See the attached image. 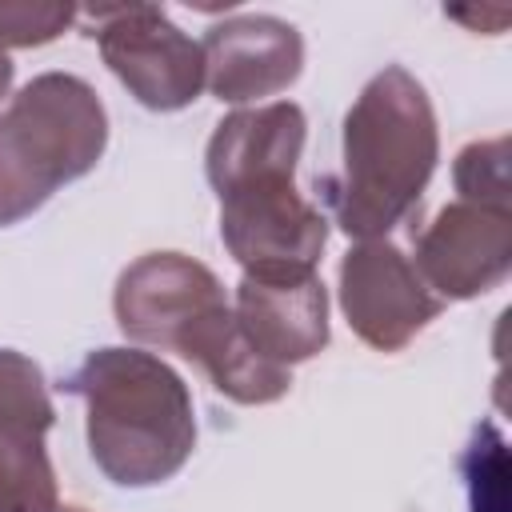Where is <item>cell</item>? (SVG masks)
<instances>
[{
    "label": "cell",
    "mask_w": 512,
    "mask_h": 512,
    "mask_svg": "<svg viewBox=\"0 0 512 512\" xmlns=\"http://www.w3.org/2000/svg\"><path fill=\"white\" fill-rule=\"evenodd\" d=\"M80 8L60 0H0V52L40 48L76 24Z\"/></svg>",
    "instance_id": "16"
},
{
    "label": "cell",
    "mask_w": 512,
    "mask_h": 512,
    "mask_svg": "<svg viewBox=\"0 0 512 512\" xmlns=\"http://www.w3.org/2000/svg\"><path fill=\"white\" fill-rule=\"evenodd\" d=\"M12 76H16V64L8 60V52H0V100L8 96V88H12Z\"/></svg>",
    "instance_id": "17"
},
{
    "label": "cell",
    "mask_w": 512,
    "mask_h": 512,
    "mask_svg": "<svg viewBox=\"0 0 512 512\" xmlns=\"http://www.w3.org/2000/svg\"><path fill=\"white\" fill-rule=\"evenodd\" d=\"M308 120L292 100L228 112L204 148V172L212 192H228L256 176H296Z\"/></svg>",
    "instance_id": "12"
},
{
    "label": "cell",
    "mask_w": 512,
    "mask_h": 512,
    "mask_svg": "<svg viewBox=\"0 0 512 512\" xmlns=\"http://www.w3.org/2000/svg\"><path fill=\"white\" fill-rule=\"evenodd\" d=\"M232 316L252 348L288 368L324 352L328 344V288L320 276L300 280H252L240 276Z\"/></svg>",
    "instance_id": "11"
},
{
    "label": "cell",
    "mask_w": 512,
    "mask_h": 512,
    "mask_svg": "<svg viewBox=\"0 0 512 512\" xmlns=\"http://www.w3.org/2000/svg\"><path fill=\"white\" fill-rule=\"evenodd\" d=\"M440 160V128L424 84L404 68H380L340 132V172L316 180L348 240H388L416 208Z\"/></svg>",
    "instance_id": "1"
},
{
    "label": "cell",
    "mask_w": 512,
    "mask_h": 512,
    "mask_svg": "<svg viewBox=\"0 0 512 512\" xmlns=\"http://www.w3.org/2000/svg\"><path fill=\"white\" fill-rule=\"evenodd\" d=\"M336 292L348 328L376 352L408 348L444 308L392 240H356L340 256Z\"/></svg>",
    "instance_id": "7"
},
{
    "label": "cell",
    "mask_w": 512,
    "mask_h": 512,
    "mask_svg": "<svg viewBox=\"0 0 512 512\" xmlns=\"http://www.w3.org/2000/svg\"><path fill=\"white\" fill-rule=\"evenodd\" d=\"M452 184L456 200H476V204H500L512 208V180H508V136L492 140H472L456 152L452 164Z\"/></svg>",
    "instance_id": "14"
},
{
    "label": "cell",
    "mask_w": 512,
    "mask_h": 512,
    "mask_svg": "<svg viewBox=\"0 0 512 512\" xmlns=\"http://www.w3.org/2000/svg\"><path fill=\"white\" fill-rule=\"evenodd\" d=\"M56 512H88V508H80V504H56Z\"/></svg>",
    "instance_id": "18"
},
{
    "label": "cell",
    "mask_w": 512,
    "mask_h": 512,
    "mask_svg": "<svg viewBox=\"0 0 512 512\" xmlns=\"http://www.w3.org/2000/svg\"><path fill=\"white\" fill-rule=\"evenodd\" d=\"M100 60L148 112H180L204 92V52L156 4L84 8Z\"/></svg>",
    "instance_id": "5"
},
{
    "label": "cell",
    "mask_w": 512,
    "mask_h": 512,
    "mask_svg": "<svg viewBox=\"0 0 512 512\" xmlns=\"http://www.w3.org/2000/svg\"><path fill=\"white\" fill-rule=\"evenodd\" d=\"M412 264L440 300H476L512 272V208L452 200L420 228Z\"/></svg>",
    "instance_id": "9"
},
{
    "label": "cell",
    "mask_w": 512,
    "mask_h": 512,
    "mask_svg": "<svg viewBox=\"0 0 512 512\" xmlns=\"http://www.w3.org/2000/svg\"><path fill=\"white\" fill-rule=\"evenodd\" d=\"M220 240L252 280L316 276L328 220L296 192V176H256L220 192Z\"/></svg>",
    "instance_id": "4"
},
{
    "label": "cell",
    "mask_w": 512,
    "mask_h": 512,
    "mask_svg": "<svg viewBox=\"0 0 512 512\" xmlns=\"http://www.w3.org/2000/svg\"><path fill=\"white\" fill-rule=\"evenodd\" d=\"M228 304L220 276L184 252H144L136 256L112 288V312L120 332L136 348L180 352L184 336Z\"/></svg>",
    "instance_id": "6"
},
{
    "label": "cell",
    "mask_w": 512,
    "mask_h": 512,
    "mask_svg": "<svg viewBox=\"0 0 512 512\" xmlns=\"http://www.w3.org/2000/svg\"><path fill=\"white\" fill-rule=\"evenodd\" d=\"M84 400L88 456L116 488L172 480L196 448V408L184 376L144 348H96L64 376Z\"/></svg>",
    "instance_id": "2"
},
{
    "label": "cell",
    "mask_w": 512,
    "mask_h": 512,
    "mask_svg": "<svg viewBox=\"0 0 512 512\" xmlns=\"http://www.w3.org/2000/svg\"><path fill=\"white\" fill-rule=\"evenodd\" d=\"M176 356H184L188 364H196L208 376V384L220 396H228L232 404H248V408L276 404L292 388V372L280 368V364H272V360H264L252 348V340L240 332V324L232 316V304H224L212 316H204L184 336V344H180Z\"/></svg>",
    "instance_id": "13"
},
{
    "label": "cell",
    "mask_w": 512,
    "mask_h": 512,
    "mask_svg": "<svg viewBox=\"0 0 512 512\" xmlns=\"http://www.w3.org/2000/svg\"><path fill=\"white\" fill-rule=\"evenodd\" d=\"M108 148V112L72 72L32 76L0 112V228L28 220Z\"/></svg>",
    "instance_id": "3"
},
{
    "label": "cell",
    "mask_w": 512,
    "mask_h": 512,
    "mask_svg": "<svg viewBox=\"0 0 512 512\" xmlns=\"http://www.w3.org/2000/svg\"><path fill=\"white\" fill-rule=\"evenodd\" d=\"M204 88L220 104H260L280 96L304 72V36L296 24L248 12L204 32Z\"/></svg>",
    "instance_id": "10"
},
{
    "label": "cell",
    "mask_w": 512,
    "mask_h": 512,
    "mask_svg": "<svg viewBox=\"0 0 512 512\" xmlns=\"http://www.w3.org/2000/svg\"><path fill=\"white\" fill-rule=\"evenodd\" d=\"M52 424L56 408L40 364L16 348H0V512H56Z\"/></svg>",
    "instance_id": "8"
},
{
    "label": "cell",
    "mask_w": 512,
    "mask_h": 512,
    "mask_svg": "<svg viewBox=\"0 0 512 512\" xmlns=\"http://www.w3.org/2000/svg\"><path fill=\"white\" fill-rule=\"evenodd\" d=\"M460 472L468 480L472 512H508V448L492 424L472 432V444L460 456Z\"/></svg>",
    "instance_id": "15"
}]
</instances>
